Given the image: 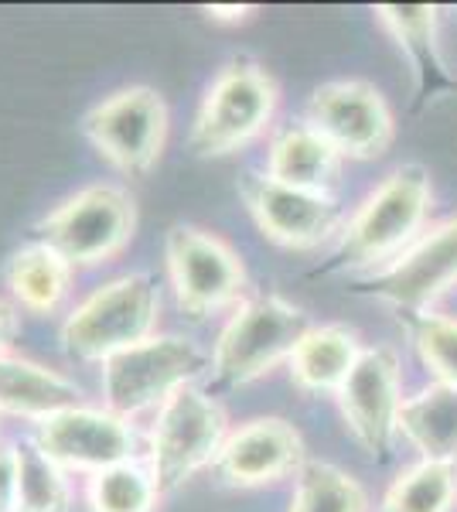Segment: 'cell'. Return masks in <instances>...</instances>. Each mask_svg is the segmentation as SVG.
I'll return each instance as SVG.
<instances>
[{
	"label": "cell",
	"instance_id": "obj_1",
	"mask_svg": "<svg viewBox=\"0 0 457 512\" xmlns=\"http://www.w3.org/2000/svg\"><path fill=\"white\" fill-rule=\"evenodd\" d=\"M430 171L423 164H403L359 205L342 226L328 260L311 270V277L345 274V270L389 267L420 239L430 212Z\"/></svg>",
	"mask_w": 457,
	"mask_h": 512
},
{
	"label": "cell",
	"instance_id": "obj_2",
	"mask_svg": "<svg viewBox=\"0 0 457 512\" xmlns=\"http://www.w3.org/2000/svg\"><path fill=\"white\" fill-rule=\"evenodd\" d=\"M311 318L301 308L277 294L253 297L239 304L236 315L226 321L219 342L212 352L209 366V390L205 393H226L253 379L267 376L280 362H287L301 338L311 332Z\"/></svg>",
	"mask_w": 457,
	"mask_h": 512
},
{
	"label": "cell",
	"instance_id": "obj_3",
	"mask_svg": "<svg viewBox=\"0 0 457 512\" xmlns=\"http://www.w3.org/2000/svg\"><path fill=\"white\" fill-rule=\"evenodd\" d=\"M161 291L151 274L116 277L93 291L65 318L62 349L76 362H106L157 332Z\"/></svg>",
	"mask_w": 457,
	"mask_h": 512
},
{
	"label": "cell",
	"instance_id": "obj_4",
	"mask_svg": "<svg viewBox=\"0 0 457 512\" xmlns=\"http://www.w3.org/2000/svg\"><path fill=\"white\" fill-rule=\"evenodd\" d=\"M280 103V89L263 65L236 59L212 79L202 110L191 127V154L195 158H226L246 147L270 127Z\"/></svg>",
	"mask_w": 457,
	"mask_h": 512
},
{
	"label": "cell",
	"instance_id": "obj_5",
	"mask_svg": "<svg viewBox=\"0 0 457 512\" xmlns=\"http://www.w3.org/2000/svg\"><path fill=\"white\" fill-rule=\"evenodd\" d=\"M99 366H103V410L127 420L147 407H161L171 393L209 373L212 355L188 338L154 335L110 355Z\"/></svg>",
	"mask_w": 457,
	"mask_h": 512
},
{
	"label": "cell",
	"instance_id": "obj_6",
	"mask_svg": "<svg viewBox=\"0 0 457 512\" xmlns=\"http://www.w3.org/2000/svg\"><path fill=\"white\" fill-rule=\"evenodd\" d=\"M226 437L229 420L215 396L198 390L195 383L171 393L157 407L151 431V475L161 499L178 492L205 465H215Z\"/></svg>",
	"mask_w": 457,
	"mask_h": 512
},
{
	"label": "cell",
	"instance_id": "obj_7",
	"mask_svg": "<svg viewBox=\"0 0 457 512\" xmlns=\"http://www.w3.org/2000/svg\"><path fill=\"white\" fill-rule=\"evenodd\" d=\"M137 229V205L120 185H89L35 222V243H45L76 267H96L127 250Z\"/></svg>",
	"mask_w": 457,
	"mask_h": 512
},
{
	"label": "cell",
	"instance_id": "obj_8",
	"mask_svg": "<svg viewBox=\"0 0 457 512\" xmlns=\"http://www.w3.org/2000/svg\"><path fill=\"white\" fill-rule=\"evenodd\" d=\"M82 134L116 171L140 178L168 144V106L151 86H130L82 117Z\"/></svg>",
	"mask_w": 457,
	"mask_h": 512
},
{
	"label": "cell",
	"instance_id": "obj_9",
	"mask_svg": "<svg viewBox=\"0 0 457 512\" xmlns=\"http://www.w3.org/2000/svg\"><path fill=\"white\" fill-rule=\"evenodd\" d=\"M164 256H168V277L178 308L191 318L215 315L243 294V260L209 229L185 226V222L171 226L164 239Z\"/></svg>",
	"mask_w": 457,
	"mask_h": 512
},
{
	"label": "cell",
	"instance_id": "obj_10",
	"mask_svg": "<svg viewBox=\"0 0 457 512\" xmlns=\"http://www.w3.org/2000/svg\"><path fill=\"white\" fill-rule=\"evenodd\" d=\"M307 127L352 161L382 158L396 140V120L386 96L362 79H338L314 89L307 99Z\"/></svg>",
	"mask_w": 457,
	"mask_h": 512
},
{
	"label": "cell",
	"instance_id": "obj_11",
	"mask_svg": "<svg viewBox=\"0 0 457 512\" xmlns=\"http://www.w3.org/2000/svg\"><path fill=\"white\" fill-rule=\"evenodd\" d=\"M457 284V219L423 233L400 260L376 270L352 287L362 297H376L400 311H430Z\"/></svg>",
	"mask_w": 457,
	"mask_h": 512
},
{
	"label": "cell",
	"instance_id": "obj_12",
	"mask_svg": "<svg viewBox=\"0 0 457 512\" xmlns=\"http://www.w3.org/2000/svg\"><path fill=\"white\" fill-rule=\"evenodd\" d=\"M338 396L342 417L355 441L376 461H386L393 454V441L400 434V362L396 352L386 345L362 349L355 369L348 373Z\"/></svg>",
	"mask_w": 457,
	"mask_h": 512
},
{
	"label": "cell",
	"instance_id": "obj_13",
	"mask_svg": "<svg viewBox=\"0 0 457 512\" xmlns=\"http://www.w3.org/2000/svg\"><path fill=\"white\" fill-rule=\"evenodd\" d=\"M239 195L260 233L287 250H311L342 233V205L331 195L287 188L256 171H246L239 178Z\"/></svg>",
	"mask_w": 457,
	"mask_h": 512
},
{
	"label": "cell",
	"instance_id": "obj_14",
	"mask_svg": "<svg viewBox=\"0 0 457 512\" xmlns=\"http://www.w3.org/2000/svg\"><path fill=\"white\" fill-rule=\"evenodd\" d=\"M35 444L58 468L103 472V468L134 461V431L123 417L96 407H72L38 424Z\"/></svg>",
	"mask_w": 457,
	"mask_h": 512
},
{
	"label": "cell",
	"instance_id": "obj_15",
	"mask_svg": "<svg viewBox=\"0 0 457 512\" xmlns=\"http://www.w3.org/2000/svg\"><path fill=\"white\" fill-rule=\"evenodd\" d=\"M304 465V437L280 417L249 420L239 431H229L215 468L229 485L260 489L287 475H297Z\"/></svg>",
	"mask_w": 457,
	"mask_h": 512
},
{
	"label": "cell",
	"instance_id": "obj_16",
	"mask_svg": "<svg viewBox=\"0 0 457 512\" xmlns=\"http://www.w3.org/2000/svg\"><path fill=\"white\" fill-rule=\"evenodd\" d=\"M376 21L400 45L403 59L410 62L417 82V110L454 89L447 62L437 48V7L434 4H382L376 7Z\"/></svg>",
	"mask_w": 457,
	"mask_h": 512
},
{
	"label": "cell",
	"instance_id": "obj_17",
	"mask_svg": "<svg viewBox=\"0 0 457 512\" xmlns=\"http://www.w3.org/2000/svg\"><path fill=\"white\" fill-rule=\"evenodd\" d=\"M342 154L307 123L284 127L270 140L267 151V178L301 192L331 195V185L342 175Z\"/></svg>",
	"mask_w": 457,
	"mask_h": 512
},
{
	"label": "cell",
	"instance_id": "obj_18",
	"mask_svg": "<svg viewBox=\"0 0 457 512\" xmlns=\"http://www.w3.org/2000/svg\"><path fill=\"white\" fill-rule=\"evenodd\" d=\"M82 407V390L55 369L24 355H0V410L28 420H48L62 410Z\"/></svg>",
	"mask_w": 457,
	"mask_h": 512
},
{
	"label": "cell",
	"instance_id": "obj_19",
	"mask_svg": "<svg viewBox=\"0 0 457 512\" xmlns=\"http://www.w3.org/2000/svg\"><path fill=\"white\" fill-rule=\"evenodd\" d=\"M362 355L359 335L345 325H314L290 355V376L307 393H338Z\"/></svg>",
	"mask_w": 457,
	"mask_h": 512
},
{
	"label": "cell",
	"instance_id": "obj_20",
	"mask_svg": "<svg viewBox=\"0 0 457 512\" xmlns=\"http://www.w3.org/2000/svg\"><path fill=\"white\" fill-rule=\"evenodd\" d=\"M400 434L420 451V461L457 458V386L430 383L427 390L403 400Z\"/></svg>",
	"mask_w": 457,
	"mask_h": 512
},
{
	"label": "cell",
	"instance_id": "obj_21",
	"mask_svg": "<svg viewBox=\"0 0 457 512\" xmlns=\"http://www.w3.org/2000/svg\"><path fill=\"white\" fill-rule=\"evenodd\" d=\"M7 287H11L14 301H18L24 311L52 315V311L62 308L65 297H69L72 267L52 250V246L31 243L11 256Z\"/></svg>",
	"mask_w": 457,
	"mask_h": 512
},
{
	"label": "cell",
	"instance_id": "obj_22",
	"mask_svg": "<svg viewBox=\"0 0 457 512\" xmlns=\"http://www.w3.org/2000/svg\"><path fill=\"white\" fill-rule=\"evenodd\" d=\"M294 478L290 512H369V495L362 485L328 461H304Z\"/></svg>",
	"mask_w": 457,
	"mask_h": 512
},
{
	"label": "cell",
	"instance_id": "obj_23",
	"mask_svg": "<svg viewBox=\"0 0 457 512\" xmlns=\"http://www.w3.org/2000/svg\"><path fill=\"white\" fill-rule=\"evenodd\" d=\"M457 502V472L451 461H420L389 485L382 512H451Z\"/></svg>",
	"mask_w": 457,
	"mask_h": 512
},
{
	"label": "cell",
	"instance_id": "obj_24",
	"mask_svg": "<svg viewBox=\"0 0 457 512\" xmlns=\"http://www.w3.org/2000/svg\"><path fill=\"white\" fill-rule=\"evenodd\" d=\"M86 495L93 512H154L161 502L151 468L137 461H123V465L89 475Z\"/></svg>",
	"mask_w": 457,
	"mask_h": 512
},
{
	"label": "cell",
	"instance_id": "obj_25",
	"mask_svg": "<svg viewBox=\"0 0 457 512\" xmlns=\"http://www.w3.org/2000/svg\"><path fill=\"white\" fill-rule=\"evenodd\" d=\"M18 451V512H69L72 495L65 472L35 441L14 444Z\"/></svg>",
	"mask_w": 457,
	"mask_h": 512
},
{
	"label": "cell",
	"instance_id": "obj_26",
	"mask_svg": "<svg viewBox=\"0 0 457 512\" xmlns=\"http://www.w3.org/2000/svg\"><path fill=\"white\" fill-rule=\"evenodd\" d=\"M413 338L420 362L437 376V383L457 386V318L430 311H400Z\"/></svg>",
	"mask_w": 457,
	"mask_h": 512
},
{
	"label": "cell",
	"instance_id": "obj_27",
	"mask_svg": "<svg viewBox=\"0 0 457 512\" xmlns=\"http://www.w3.org/2000/svg\"><path fill=\"white\" fill-rule=\"evenodd\" d=\"M0 512H18V451L0 441Z\"/></svg>",
	"mask_w": 457,
	"mask_h": 512
},
{
	"label": "cell",
	"instance_id": "obj_28",
	"mask_svg": "<svg viewBox=\"0 0 457 512\" xmlns=\"http://www.w3.org/2000/svg\"><path fill=\"white\" fill-rule=\"evenodd\" d=\"M256 14V7L249 4H209L205 7V18L212 24H246Z\"/></svg>",
	"mask_w": 457,
	"mask_h": 512
},
{
	"label": "cell",
	"instance_id": "obj_29",
	"mask_svg": "<svg viewBox=\"0 0 457 512\" xmlns=\"http://www.w3.org/2000/svg\"><path fill=\"white\" fill-rule=\"evenodd\" d=\"M18 308L14 304H7V301H0V355H7L11 352V345H14V338H18Z\"/></svg>",
	"mask_w": 457,
	"mask_h": 512
}]
</instances>
